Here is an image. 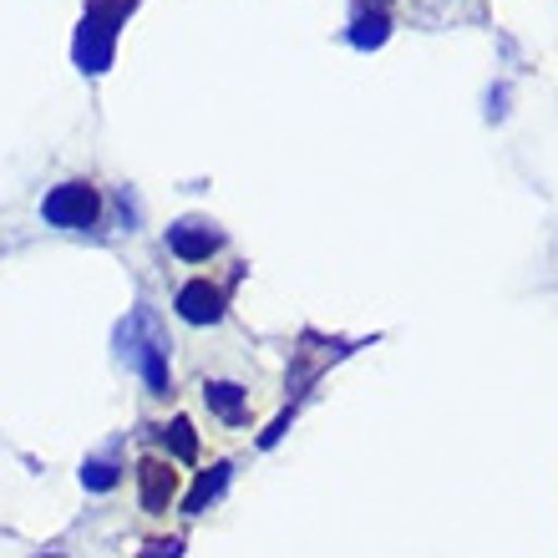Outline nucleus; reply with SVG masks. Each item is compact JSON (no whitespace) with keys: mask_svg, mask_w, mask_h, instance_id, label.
Returning <instances> with one entry per match:
<instances>
[{"mask_svg":"<svg viewBox=\"0 0 558 558\" xmlns=\"http://www.w3.org/2000/svg\"><path fill=\"white\" fill-rule=\"evenodd\" d=\"M118 355L147 381L153 397H168L173 391V371H168V340L158 330V315L147 305H137V315L118 330Z\"/></svg>","mask_w":558,"mask_h":558,"instance_id":"obj_1","label":"nucleus"},{"mask_svg":"<svg viewBox=\"0 0 558 558\" xmlns=\"http://www.w3.org/2000/svg\"><path fill=\"white\" fill-rule=\"evenodd\" d=\"M128 15H133V0H92L87 11H82L72 61L87 76H102L112 66V46H118V31L128 26Z\"/></svg>","mask_w":558,"mask_h":558,"instance_id":"obj_2","label":"nucleus"},{"mask_svg":"<svg viewBox=\"0 0 558 558\" xmlns=\"http://www.w3.org/2000/svg\"><path fill=\"white\" fill-rule=\"evenodd\" d=\"M97 214H102V204H97L92 183H61V189H51L41 198V219L51 229H92Z\"/></svg>","mask_w":558,"mask_h":558,"instance_id":"obj_3","label":"nucleus"},{"mask_svg":"<svg viewBox=\"0 0 558 558\" xmlns=\"http://www.w3.org/2000/svg\"><path fill=\"white\" fill-rule=\"evenodd\" d=\"M168 250L183 259V265H204L223 250V229L214 219H178L168 223Z\"/></svg>","mask_w":558,"mask_h":558,"instance_id":"obj_4","label":"nucleus"},{"mask_svg":"<svg viewBox=\"0 0 558 558\" xmlns=\"http://www.w3.org/2000/svg\"><path fill=\"white\" fill-rule=\"evenodd\" d=\"M173 498H178L173 462H162V457H143V462H137V502H143L147 513H168Z\"/></svg>","mask_w":558,"mask_h":558,"instance_id":"obj_5","label":"nucleus"},{"mask_svg":"<svg viewBox=\"0 0 558 558\" xmlns=\"http://www.w3.org/2000/svg\"><path fill=\"white\" fill-rule=\"evenodd\" d=\"M173 310L189 325H219L223 320V290L219 284H208V279H189V284L178 290Z\"/></svg>","mask_w":558,"mask_h":558,"instance_id":"obj_6","label":"nucleus"},{"mask_svg":"<svg viewBox=\"0 0 558 558\" xmlns=\"http://www.w3.org/2000/svg\"><path fill=\"white\" fill-rule=\"evenodd\" d=\"M204 401L219 422H229V426L250 422V391H244L239 381H204Z\"/></svg>","mask_w":558,"mask_h":558,"instance_id":"obj_7","label":"nucleus"},{"mask_svg":"<svg viewBox=\"0 0 558 558\" xmlns=\"http://www.w3.org/2000/svg\"><path fill=\"white\" fill-rule=\"evenodd\" d=\"M391 15L386 11H376V5H361V11L351 15V31H345V41L355 46V51H376V46H386L391 41Z\"/></svg>","mask_w":558,"mask_h":558,"instance_id":"obj_8","label":"nucleus"},{"mask_svg":"<svg viewBox=\"0 0 558 558\" xmlns=\"http://www.w3.org/2000/svg\"><path fill=\"white\" fill-rule=\"evenodd\" d=\"M229 472H234L229 462H214L208 472H198V477H193V487H189V498H183V513H189V518L208 513V508L223 498V487H229Z\"/></svg>","mask_w":558,"mask_h":558,"instance_id":"obj_9","label":"nucleus"},{"mask_svg":"<svg viewBox=\"0 0 558 558\" xmlns=\"http://www.w3.org/2000/svg\"><path fill=\"white\" fill-rule=\"evenodd\" d=\"M153 437H158V441H162V452L178 457V462H193V457H198V432H193L189 416H173V422L158 426Z\"/></svg>","mask_w":558,"mask_h":558,"instance_id":"obj_10","label":"nucleus"},{"mask_svg":"<svg viewBox=\"0 0 558 558\" xmlns=\"http://www.w3.org/2000/svg\"><path fill=\"white\" fill-rule=\"evenodd\" d=\"M122 468L112 462V457H87L82 462V487H92V493H107V487H118Z\"/></svg>","mask_w":558,"mask_h":558,"instance_id":"obj_11","label":"nucleus"},{"mask_svg":"<svg viewBox=\"0 0 558 558\" xmlns=\"http://www.w3.org/2000/svg\"><path fill=\"white\" fill-rule=\"evenodd\" d=\"M137 558H183V538H158V544H147Z\"/></svg>","mask_w":558,"mask_h":558,"instance_id":"obj_12","label":"nucleus"}]
</instances>
